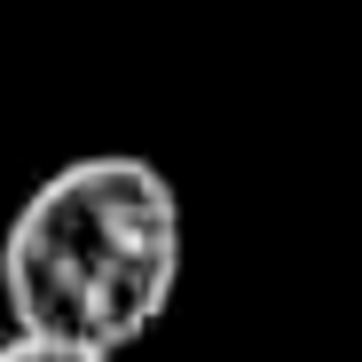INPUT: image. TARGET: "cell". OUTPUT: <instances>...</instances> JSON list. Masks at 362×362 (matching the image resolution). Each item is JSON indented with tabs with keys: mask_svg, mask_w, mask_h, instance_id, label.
<instances>
[{
	"mask_svg": "<svg viewBox=\"0 0 362 362\" xmlns=\"http://www.w3.org/2000/svg\"><path fill=\"white\" fill-rule=\"evenodd\" d=\"M181 189L142 150H87L55 165L8 213L0 236V299L32 339L95 354L142 346L181 291Z\"/></svg>",
	"mask_w": 362,
	"mask_h": 362,
	"instance_id": "obj_1",
	"label": "cell"
},
{
	"mask_svg": "<svg viewBox=\"0 0 362 362\" xmlns=\"http://www.w3.org/2000/svg\"><path fill=\"white\" fill-rule=\"evenodd\" d=\"M0 362H118V354L64 346V339H32V331H8V339H0Z\"/></svg>",
	"mask_w": 362,
	"mask_h": 362,
	"instance_id": "obj_2",
	"label": "cell"
}]
</instances>
